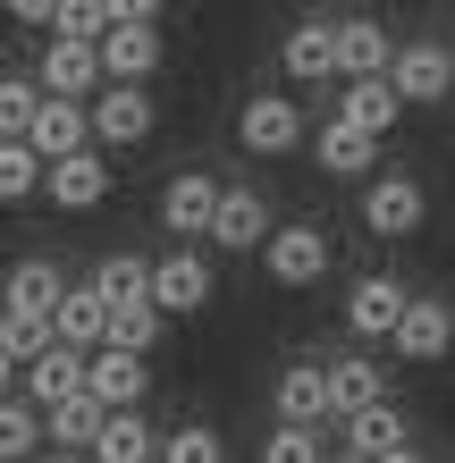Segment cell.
I'll list each match as a JSON object with an SVG mask.
<instances>
[{
	"label": "cell",
	"instance_id": "6da1fadb",
	"mask_svg": "<svg viewBox=\"0 0 455 463\" xmlns=\"http://www.w3.org/2000/svg\"><path fill=\"white\" fill-rule=\"evenodd\" d=\"M304 135H312V127H304V110H296L287 93H253L245 110H236V144H245L253 160H287Z\"/></svg>",
	"mask_w": 455,
	"mask_h": 463
},
{
	"label": "cell",
	"instance_id": "7a4b0ae2",
	"mask_svg": "<svg viewBox=\"0 0 455 463\" xmlns=\"http://www.w3.org/2000/svg\"><path fill=\"white\" fill-rule=\"evenodd\" d=\"M43 93H76V101H93L101 85H110V68H101V43L85 34H43Z\"/></svg>",
	"mask_w": 455,
	"mask_h": 463
},
{
	"label": "cell",
	"instance_id": "3957f363",
	"mask_svg": "<svg viewBox=\"0 0 455 463\" xmlns=\"http://www.w3.org/2000/svg\"><path fill=\"white\" fill-rule=\"evenodd\" d=\"M422 220H431V194L413 177H371L363 185V228L371 236H422Z\"/></svg>",
	"mask_w": 455,
	"mask_h": 463
},
{
	"label": "cell",
	"instance_id": "277c9868",
	"mask_svg": "<svg viewBox=\"0 0 455 463\" xmlns=\"http://www.w3.org/2000/svg\"><path fill=\"white\" fill-rule=\"evenodd\" d=\"M405 312H413V287H396V279H355V287H346V329H355L363 345L396 337Z\"/></svg>",
	"mask_w": 455,
	"mask_h": 463
},
{
	"label": "cell",
	"instance_id": "5b68a950",
	"mask_svg": "<svg viewBox=\"0 0 455 463\" xmlns=\"http://www.w3.org/2000/svg\"><path fill=\"white\" fill-rule=\"evenodd\" d=\"M329 236H320V228H279L270 244H261V269H270V279L279 287H320V279H329Z\"/></svg>",
	"mask_w": 455,
	"mask_h": 463
},
{
	"label": "cell",
	"instance_id": "8992f818",
	"mask_svg": "<svg viewBox=\"0 0 455 463\" xmlns=\"http://www.w3.org/2000/svg\"><path fill=\"white\" fill-rule=\"evenodd\" d=\"M76 388H93V354H85V345H68V337H51L34 363H25V396L51 413V404L76 396Z\"/></svg>",
	"mask_w": 455,
	"mask_h": 463
},
{
	"label": "cell",
	"instance_id": "52a82bcc",
	"mask_svg": "<svg viewBox=\"0 0 455 463\" xmlns=\"http://www.w3.org/2000/svg\"><path fill=\"white\" fill-rule=\"evenodd\" d=\"M279 68H287V85H329V76H346V68H337V25H320V17L287 25Z\"/></svg>",
	"mask_w": 455,
	"mask_h": 463
},
{
	"label": "cell",
	"instance_id": "ba28073f",
	"mask_svg": "<svg viewBox=\"0 0 455 463\" xmlns=\"http://www.w3.org/2000/svg\"><path fill=\"white\" fill-rule=\"evenodd\" d=\"M388 76H396L405 101H455V51L447 43H405Z\"/></svg>",
	"mask_w": 455,
	"mask_h": 463
},
{
	"label": "cell",
	"instance_id": "9c48e42d",
	"mask_svg": "<svg viewBox=\"0 0 455 463\" xmlns=\"http://www.w3.org/2000/svg\"><path fill=\"white\" fill-rule=\"evenodd\" d=\"M101 68H110V85H144V76L160 68V25L118 17L110 34H101Z\"/></svg>",
	"mask_w": 455,
	"mask_h": 463
},
{
	"label": "cell",
	"instance_id": "30bf717a",
	"mask_svg": "<svg viewBox=\"0 0 455 463\" xmlns=\"http://www.w3.org/2000/svg\"><path fill=\"white\" fill-rule=\"evenodd\" d=\"M279 228H270V203L253 194V185H228L220 194V220H211V244L220 253H253V244H270Z\"/></svg>",
	"mask_w": 455,
	"mask_h": 463
},
{
	"label": "cell",
	"instance_id": "8fae6325",
	"mask_svg": "<svg viewBox=\"0 0 455 463\" xmlns=\"http://www.w3.org/2000/svg\"><path fill=\"white\" fill-rule=\"evenodd\" d=\"M152 135V93L144 85H101L93 93V144H144Z\"/></svg>",
	"mask_w": 455,
	"mask_h": 463
},
{
	"label": "cell",
	"instance_id": "7c38bea8",
	"mask_svg": "<svg viewBox=\"0 0 455 463\" xmlns=\"http://www.w3.org/2000/svg\"><path fill=\"white\" fill-rule=\"evenodd\" d=\"M220 194H228V185H211L203 169L169 177V194H160V228H177V236H211V220H220Z\"/></svg>",
	"mask_w": 455,
	"mask_h": 463
},
{
	"label": "cell",
	"instance_id": "4fadbf2b",
	"mask_svg": "<svg viewBox=\"0 0 455 463\" xmlns=\"http://www.w3.org/2000/svg\"><path fill=\"white\" fill-rule=\"evenodd\" d=\"M152 304L160 312H203L211 304V261L194 253V244H177V253L152 269Z\"/></svg>",
	"mask_w": 455,
	"mask_h": 463
},
{
	"label": "cell",
	"instance_id": "5bb4252c",
	"mask_svg": "<svg viewBox=\"0 0 455 463\" xmlns=\"http://www.w3.org/2000/svg\"><path fill=\"white\" fill-rule=\"evenodd\" d=\"M396 354H405V363H439V354L455 345V312L439 304V295H413V312L396 320V337H388Z\"/></svg>",
	"mask_w": 455,
	"mask_h": 463
},
{
	"label": "cell",
	"instance_id": "9a60e30c",
	"mask_svg": "<svg viewBox=\"0 0 455 463\" xmlns=\"http://www.w3.org/2000/svg\"><path fill=\"white\" fill-rule=\"evenodd\" d=\"M101 194H110V160H101L93 144L68 152V160H51V203L60 211H101Z\"/></svg>",
	"mask_w": 455,
	"mask_h": 463
},
{
	"label": "cell",
	"instance_id": "2e32d148",
	"mask_svg": "<svg viewBox=\"0 0 455 463\" xmlns=\"http://www.w3.org/2000/svg\"><path fill=\"white\" fill-rule=\"evenodd\" d=\"M405 110H413V101L396 93V76H346V93H337V118H355L371 135H388Z\"/></svg>",
	"mask_w": 455,
	"mask_h": 463
},
{
	"label": "cell",
	"instance_id": "e0dca14e",
	"mask_svg": "<svg viewBox=\"0 0 455 463\" xmlns=\"http://www.w3.org/2000/svg\"><path fill=\"white\" fill-rule=\"evenodd\" d=\"M270 404H279V421H337L329 413V363H287Z\"/></svg>",
	"mask_w": 455,
	"mask_h": 463
},
{
	"label": "cell",
	"instance_id": "ac0fdd59",
	"mask_svg": "<svg viewBox=\"0 0 455 463\" xmlns=\"http://www.w3.org/2000/svg\"><path fill=\"white\" fill-rule=\"evenodd\" d=\"M144 388H152V371H144V354L136 345H93V396L110 404H144Z\"/></svg>",
	"mask_w": 455,
	"mask_h": 463
},
{
	"label": "cell",
	"instance_id": "d6986e66",
	"mask_svg": "<svg viewBox=\"0 0 455 463\" xmlns=\"http://www.w3.org/2000/svg\"><path fill=\"white\" fill-rule=\"evenodd\" d=\"M337 68H346V76H388V68H396L388 25H371V17H337Z\"/></svg>",
	"mask_w": 455,
	"mask_h": 463
},
{
	"label": "cell",
	"instance_id": "ffe728a7",
	"mask_svg": "<svg viewBox=\"0 0 455 463\" xmlns=\"http://www.w3.org/2000/svg\"><path fill=\"white\" fill-rule=\"evenodd\" d=\"M93 463H160V439L144 430L136 404H118L110 421H101V439H93Z\"/></svg>",
	"mask_w": 455,
	"mask_h": 463
},
{
	"label": "cell",
	"instance_id": "44dd1931",
	"mask_svg": "<svg viewBox=\"0 0 455 463\" xmlns=\"http://www.w3.org/2000/svg\"><path fill=\"white\" fill-rule=\"evenodd\" d=\"M371 160H380V135H371V127H355V118L320 127V169H329V177H363Z\"/></svg>",
	"mask_w": 455,
	"mask_h": 463
},
{
	"label": "cell",
	"instance_id": "7402d4cb",
	"mask_svg": "<svg viewBox=\"0 0 455 463\" xmlns=\"http://www.w3.org/2000/svg\"><path fill=\"white\" fill-rule=\"evenodd\" d=\"M60 337L68 345H110V295H101V287H68L60 295Z\"/></svg>",
	"mask_w": 455,
	"mask_h": 463
},
{
	"label": "cell",
	"instance_id": "603a6c76",
	"mask_svg": "<svg viewBox=\"0 0 455 463\" xmlns=\"http://www.w3.org/2000/svg\"><path fill=\"white\" fill-rule=\"evenodd\" d=\"M43 439H51V413L17 388L9 404H0V455H9V463H34V455H43Z\"/></svg>",
	"mask_w": 455,
	"mask_h": 463
},
{
	"label": "cell",
	"instance_id": "cb8c5ba5",
	"mask_svg": "<svg viewBox=\"0 0 455 463\" xmlns=\"http://www.w3.org/2000/svg\"><path fill=\"white\" fill-rule=\"evenodd\" d=\"M51 337H60V312H43V304H9V320H0V354H9V371H25Z\"/></svg>",
	"mask_w": 455,
	"mask_h": 463
},
{
	"label": "cell",
	"instance_id": "d4e9b609",
	"mask_svg": "<svg viewBox=\"0 0 455 463\" xmlns=\"http://www.w3.org/2000/svg\"><path fill=\"white\" fill-rule=\"evenodd\" d=\"M101 421H110V404H101L93 388H76V396H60V404H51V447H85V455H93Z\"/></svg>",
	"mask_w": 455,
	"mask_h": 463
},
{
	"label": "cell",
	"instance_id": "484cf974",
	"mask_svg": "<svg viewBox=\"0 0 455 463\" xmlns=\"http://www.w3.org/2000/svg\"><path fill=\"white\" fill-rule=\"evenodd\" d=\"M337 430H346V447H355V455H388V447H405V439H413L405 413H396L388 396H380V404H363V413H346Z\"/></svg>",
	"mask_w": 455,
	"mask_h": 463
},
{
	"label": "cell",
	"instance_id": "4316f807",
	"mask_svg": "<svg viewBox=\"0 0 455 463\" xmlns=\"http://www.w3.org/2000/svg\"><path fill=\"white\" fill-rule=\"evenodd\" d=\"M380 396H388L380 363H355V354H337V363H329V413H337V421L363 413V404H380Z\"/></svg>",
	"mask_w": 455,
	"mask_h": 463
},
{
	"label": "cell",
	"instance_id": "83f0119b",
	"mask_svg": "<svg viewBox=\"0 0 455 463\" xmlns=\"http://www.w3.org/2000/svg\"><path fill=\"white\" fill-rule=\"evenodd\" d=\"M43 185H51V160L25 144V135H9V144H0V194H9V203H34Z\"/></svg>",
	"mask_w": 455,
	"mask_h": 463
},
{
	"label": "cell",
	"instance_id": "f1b7e54d",
	"mask_svg": "<svg viewBox=\"0 0 455 463\" xmlns=\"http://www.w3.org/2000/svg\"><path fill=\"white\" fill-rule=\"evenodd\" d=\"M160 320H169V312H160L152 295H136V304H110V345L152 354V345H160Z\"/></svg>",
	"mask_w": 455,
	"mask_h": 463
},
{
	"label": "cell",
	"instance_id": "f546056e",
	"mask_svg": "<svg viewBox=\"0 0 455 463\" xmlns=\"http://www.w3.org/2000/svg\"><path fill=\"white\" fill-rule=\"evenodd\" d=\"M152 269L160 261H144V253H110V261L93 269V287L110 295V304H136V295H152Z\"/></svg>",
	"mask_w": 455,
	"mask_h": 463
},
{
	"label": "cell",
	"instance_id": "4dcf8cb0",
	"mask_svg": "<svg viewBox=\"0 0 455 463\" xmlns=\"http://www.w3.org/2000/svg\"><path fill=\"white\" fill-rule=\"evenodd\" d=\"M60 295H68V287H60V269H51L43 253H25V261L9 269V304H43V312H60Z\"/></svg>",
	"mask_w": 455,
	"mask_h": 463
},
{
	"label": "cell",
	"instance_id": "1f68e13d",
	"mask_svg": "<svg viewBox=\"0 0 455 463\" xmlns=\"http://www.w3.org/2000/svg\"><path fill=\"white\" fill-rule=\"evenodd\" d=\"M160 463H228V447H220L211 421H177L169 439H160Z\"/></svg>",
	"mask_w": 455,
	"mask_h": 463
},
{
	"label": "cell",
	"instance_id": "d6a6232c",
	"mask_svg": "<svg viewBox=\"0 0 455 463\" xmlns=\"http://www.w3.org/2000/svg\"><path fill=\"white\" fill-rule=\"evenodd\" d=\"M261 463H329L320 455V421H279L270 447H261Z\"/></svg>",
	"mask_w": 455,
	"mask_h": 463
},
{
	"label": "cell",
	"instance_id": "836d02e7",
	"mask_svg": "<svg viewBox=\"0 0 455 463\" xmlns=\"http://www.w3.org/2000/svg\"><path fill=\"white\" fill-rule=\"evenodd\" d=\"M34 110H43V76H9L0 85V135H25Z\"/></svg>",
	"mask_w": 455,
	"mask_h": 463
},
{
	"label": "cell",
	"instance_id": "e575fe53",
	"mask_svg": "<svg viewBox=\"0 0 455 463\" xmlns=\"http://www.w3.org/2000/svg\"><path fill=\"white\" fill-rule=\"evenodd\" d=\"M110 0H60V17H51V34H85V43H101L110 34Z\"/></svg>",
	"mask_w": 455,
	"mask_h": 463
},
{
	"label": "cell",
	"instance_id": "d590c367",
	"mask_svg": "<svg viewBox=\"0 0 455 463\" xmlns=\"http://www.w3.org/2000/svg\"><path fill=\"white\" fill-rule=\"evenodd\" d=\"M9 17H17V25H43V34H51V17H60V0H9Z\"/></svg>",
	"mask_w": 455,
	"mask_h": 463
},
{
	"label": "cell",
	"instance_id": "8d00e7d4",
	"mask_svg": "<svg viewBox=\"0 0 455 463\" xmlns=\"http://www.w3.org/2000/svg\"><path fill=\"white\" fill-rule=\"evenodd\" d=\"M160 9L169 0H110V17H144V25H160Z\"/></svg>",
	"mask_w": 455,
	"mask_h": 463
},
{
	"label": "cell",
	"instance_id": "74e56055",
	"mask_svg": "<svg viewBox=\"0 0 455 463\" xmlns=\"http://www.w3.org/2000/svg\"><path fill=\"white\" fill-rule=\"evenodd\" d=\"M43 463H93V455H85V447H51Z\"/></svg>",
	"mask_w": 455,
	"mask_h": 463
},
{
	"label": "cell",
	"instance_id": "f35d334b",
	"mask_svg": "<svg viewBox=\"0 0 455 463\" xmlns=\"http://www.w3.org/2000/svg\"><path fill=\"white\" fill-rule=\"evenodd\" d=\"M371 463H422V455H413V439H405V447H388V455H371Z\"/></svg>",
	"mask_w": 455,
	"mask_h": 463
},
{
	"label": "cell",
	"instance_id": "ab89813d",
	"mask_svg": "<svg viewBox=\"0 0 455 463\" xmlns=\"http://www.w3.org/2000/svg\"><path fill=\"white\" fill-rule=\"evenodd\" d=\"M329 463H371V455H355V447H337V455H329Z\"/></svg>",
	"mask_w": 455,
	"mask_h": 463
},
{
	"label": "cell",
	"instance_id": "60d3db41",
	"mask_svg": "<svg viewBox=\"0 0 455 463\" xmlns=\"http://www.w3.org/2000/svg\"><path fill=\"white\" fill-rule=\"evenodd\" d=\"M447 110H455V101H447Z\"/></svg>",
	"mask_w": 455,
	"mask_h": 463
}]
</instances>
